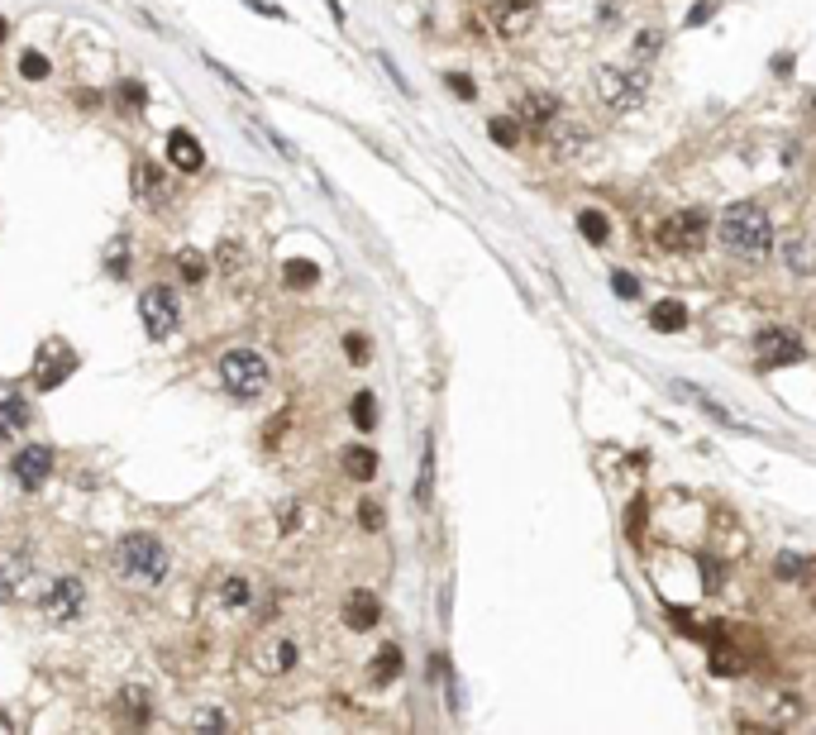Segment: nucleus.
<instances>
[{"label": "nucleus", "instance_id": "obj_4", "mask_svg": "<svg viewBox=\"0 0 816 735\" xmlns=\"http://www.w3.org/2000/svg\"><path fill=\"white\" fill-rule=\"evenodd\" d=\"M707 229H711V220H707L702 206H682V210H673V215H663V220H659L654 244L663 248V254H688V248H697L707 239Z\"/></svg>", "mask_w": 816, "mask_h": 735}, {"label": "nucleus", "instance_id": "obj_6", "mask_svg": "<svg viewBox=\"0 0 816 735\" xmlns=\"http://www.w3.org/2000/svg\"><path fill=\"white\" fill-rule=\"evenodd\" d=\"M649 77L644 72H626V67H597V96L611 110H635L644 100Z\"/></svg>", "mask_w": 816, "mask_h": 735}, {"label": "nucleus", "instance_id": "obj_31", "mask_svg": "<svg viewBox=\"0 0 816 735\" xmlns=\"http://www.w3.org/2000/svg\"><path fill=\"white\" fill-rule=\"evenodd\" d=\"M611 292L621 296V301H635V296H640V277L626 273V267H616V273H611Z\"/></svg>", "mask_w": 816, "mask_h": 735}, {"label": "nucleus", "instance_id": "obj_40", "mask_svg": "<svg viewBox=\"0 0 816 735\" xmlns=\"http://www.w3.org/2000/svg\"><path fill=\"white\" fill-rule=\"evenodd\" d=\"M277 521H282V530H296V501H282Z\"/></svg>", "mask_w": 816, "mask_h": 735}, {"label": "nucleus", "instance_id": "obj_28", "mask_svg": "<svg viewBox=\"0 0 816 735\" xmlns=\"http://www.w3.org/2000/svg\"><path fill=\"white\" fill-rule=\"evenodd\" d=\"M487 134H492L496 148H515V144H521V120H515V115H511V120H506V115H496V120L487 125Z\"/></svg>", "mask_w": 816, "mask_h": 735}, {"label": "nucleus", "instance_id": "obj_39", "mask_svg": "<svg viewBox=\"0 0 816 735\" xmlns=\"http://www.w3.org/2000/svg\"><path fill=\"white\" fill-rule=\"evenodd\" d=\"M344 349H348V363H368V340L363 334H348Z\"/></svg>", "mask_w": 816, "mask_h": 735}, {"label": "nucleus", "instance_id": "obj_33", "mask_svg": "<svg viewBox=\"0 0 816 735\" xmlns=\"http://www.w3.org/2000/svg\"><path fill=\"white\" fill-rule=\"evenodd\" d=\"M106 267H110V277H125V273H129V244H125V239H115V244H110Z\"/></svg>", "mask_w": 816, "mask_h": 735}, {"label": "nucleus", "instance_id": "obj_9", "mask_svg": "<svg viewBox=\"0 0 816 735\" xmlns=\"http://www.w3.org/2000/svg\"><path fill=\"white\" fill-rule=\"evenodd\" d=\"M10 478L20 492H39L48 478H53V449L48 444H24L20 454L10 459Z\"/></svg>", "mask_w": 816, "mask_h": 735}, {"label": "nucleus", "instance_id": "obj_13", "mask_svg": "<svg viewBox=\"0 0 816 735\" xmlns=\"http://www.w3.org/2000/svg\"><path fill=\"white\" fill-rule=\"evenodd\" d=\"M515 120H521L525 129H549L559 120V96H549V91H525L521 100H515Z\"/></svg>", "mask_w": 816, "mask_h": 735}, {"label": "nucleus", "instance_id": "obj_11", "mask_svg": "<svg viewBox=\"0 0 816 735\" xmlns=\"http://www.w3.org/2000/svg\"><path fill=\"white\" fill-rule=\"evenodd\" d=\"M77 373V354L72 349H62V344H43V354H39V368H34V387L39 392H53V387H62Z\"/></svg>", "mask_w": 816, "mask_h": 735}, {"label": "nucleus", "instance_id": "obj_10", "mask_svg": "<svg viewBox=\"0 0 816 735\" xmlns=\"http://www.w3.org/2000/svg\"><path fill=\"white\" fill-rule=\"evenodd\" d=\"M34 582V554L29 549H0V601H14Z\"/></svg>", "mask_w": 816, "mask_h": 735}, {"label": "nucleus", "instance_id": "obj_22", "mask_svg": "<svg viewBox=\"0 0 816 735\" xmlns=\"http://www.w3.org/2000/svg\"><path fill=\"white\" fill-rule=\"evenodd\" d=\"M368 678L377 683V688H387L392 678H402V649H396V645H382L377 655H373V664H368Z\"/></svg>", "mask_w": 816, "mask_h": 735}, {"label": "nucleus", "instance_id": "obj_30", "mask_svg": "<svg viewBox=\"0 0 816 735\" xmlns=\"http://www.w3.org/2000/svg\"><path fill=\"white\" fill-rule=\"evenodd\" d=\"M430 482H435V444L425 440V454H421V478H415V501H430Z\"/></svg>", "mask_w": 816, "mask_h": 735}, {"label": "nucleus", "instance_id": "obj_2", "mask_svg": "<svg viewBox=\"0 0 816 735\" xmlns=\"http://www.w3.org/2000/svg\"><path fill=\"white\" fill-rule=\"evenodd\" d=\"M168 568H172L168 544L148 530H134L115 544V573H120L129 588H158V582L168 578Z\"/></svg>", "mask_w": 816, "mask_h": 735}, {"label": "nucleus", "instance_id": "obj_43", "mask_svg": "<svg viewBox=\"0 0 816 735\" xmlns=\"http://www.w3.org/2000/svg\"><path fill=\"white\" fill-rule=\"evenodd\" d=\"M0 39H5V20H0Z\"/></svg>", "mask_w": 816, "mask_h": 735}, {"label": "nucleus", "instance_id": "obj_17", "mask_svg": "<svg viewBox=\"0 0 816 735\" xmlns=\"http://www.w3.org/2000/svg\"><path fill=\"white\" fill-rule=\"evenodd\" d=\"M544 139H549V148H554V158H573L578 148L588 144V129H582L578 120H563L559 115V120L544 129Z\"/></svg>", "mask_w": 816, "mask_h": 735}, {"label": "nucleus", "instance_id": "obj_1", "mask_svg": "<svg viewBox=\"0 0 816 735\" xmlns=\"http://www.w3.org/2000/svg\"><path fill=\"white\" fill-rule=\"evenodd\" d=\"M716 239L736 258H764L774 248V220L755 200H730L721 210V220H716Z\"/></svg>", "mask_w": 816, "mask_h": 735}, {"label": "nucleus", "instance_id": "obj_29", "mask_svg": "<svg viewBox=\"0 0 816 735\" xmlns=\"http://www.w3.org/2000/svg\"><path fill=\"white\" fill-rule=\"evenodd\" d=\"M348 415H354L358 430H377V396H373V392H358L354 406H348Z\"/></svg>", "mask_w": 816, "mask_h": 735}, {"label": "nucleus", "instance_id": "obj_27", "mask_svg": "<svg viewBox=\"0 0 816 735\" xmlns=\"http://www.w3.org/2000/svg\"><path fill=\"white\" fill-rule=\"evenodd\" d=\"M578 229H582V239H588V244H607V239H611V220H607L602 210H582V215H578Z\"/></svg>", "mask_w": 816, "mask_h": 735}, {"label": "nucleus", "instance_id": "obj_19", "mask_svg": "<svg viewBox=\"0 0 816 735\" xmlns=\"http://www.w3.org/2000/svg\"><path fill=\"white\" fill-rule=\"evenodd\" d=\"M296 659H301V649H296V640L282 635V640H273V645L258 655V668H263V674H292Z\"/></svg>", "mask_w": 816, "mask_h": 735}, {"label": "nucleus", "instance_id": "obj_41", "mask_svg": "<svg viewBox=\"0 0 816 735\" xmlns=\"http://www.w3.org/2000/svg\"><path fill=\"white\" fill-rule=\"evenodd\" d=\"M702 20H711V5L702 0V5H692V14H688V24H702Z\"/></svg>", "mask_w": 816, "mask_h": 735}, {"label": "nucleus", "instance_id": "obj_7", "mask_svg": "<svg viewBox=\"0 0 816 735\" xmlns=\"http://www.w3.org/2000/svg\"><path fill=\"white\" fill-rule=\"evenodd\" d=\"M139 321H144V334H148V340H168V334H177V325H181L177 292H168V287H148V292L139 296Z\"/></svg>", "mask_w": 816, "mask_h": 735}, {"label": "nucleus", "instance_id": "obj_37", "mask_svg": "<svg viewBox=\"0 0 816 735\" xmlns=\"http://www.w3.org/2000/svg\"><path fill=\"white\" fill-rule=\"evenodd\" d=\"M659 43H663V33H659V29H644L640 39H635V58H654Z\"/></svg>", "mask_w": 816, "mask_h": 735}, {"label": "nucleus", "instance_id": "obj_32", "mask_svg": "<svg viewBox=\"0 0 816 735\" xmlns=\"http://www.w3.org/2000/svg\"><path fill=\"white\" fill-rule=\"evenodd\" d=\"M120 106L125 110H144L148 106V87H144V81H120Z\"/></svg>", "mask_w": 816, "mask_h": 735}, {"label": "nucleus", "instance_id": "obj_15", "mask_svg": "<svg viewBox=\"0 0 816 735\" xmlns=\"http://www.w3.org/2000/svg\"><path fill=\"white\" fill-rule=\"evenodd\" d=\"M168 163L177 167V172L196 177V172L206 167V148H201V139H196V134H187V129H172V134H168Z\"/></svg>", "mask_w": 816, "mask_h": 735}, {"label": "nucleus", "instance_id": "obj_26", "mask_svg": "<svg viewBox=\"0 0 816 735\" xmlns=\"http://www.w3.org/2000/svg\"><path fill=\"white\" fill-rule=\"evenodd\" d=\"M282 277H287V287H315V282H320V267H315L311 258H287L282 263Z\"/></svg>", "mask_w": 816, "mask_h": 735}, {"label": "nucleus", "instance_id": "obj_35", "mask_svg": "<svg viewBox=\"0 0 816 735\" xmlns=\"http://www.w3.org/2000/svg\"><path fill=\"white\" fill-rule=\"evenodd\" d=\"M20 72H24L29 81H43L48 72H53V67H48V58H43V53H24V58H20Z\"/></svg>", "mask_w": 816, "mask_h": 735}, {"label": "nucleus", "instance_id": "obj_18", "mask_svg": "<svg viewBox=\"0 0 816 735\" xmlns=\"http://www.w3.org/2000/svg\"><path fill=\"white\" fill-rule=\"evenodd\" d=\"M29 425V401L14 392V387H0V440L20 434Z\"/></svg>", "mask_w": 816, "mask_h": 735}, {"label": "nucleus", "instance_id": "obj_20", "mask_svg": "<svg viewBox=\"0 0 816 735\" xmlns=\"http://www.w3.org/2000/svg\"><path fill=\"white\" fill-rule=\"evenodd\" d=\"M339 463H344V473L354 478V482H368V478H377V454L368 444H348L344 454H339Z\"/></svg>", "mask_w": 816, "mask_h": 735}, {"label": "nucleus", "instance_id": "obj_42", "mask_svg": "<svg viewBox=\"0 0 816 735\" xmlns=\"http://www.w3.org/2000/svg\"><path fill=\"white\" fill-rule=\"evenodd\" d=\"M201 726H229V721H225L220 712H201Z\"/></svg>", "mask_w": 816, "mask_h": 735}, {"label": "nucleus", "instance_id": "obj_14", "mask_svg": "<svg viewBox=\"0 0 816 735\" xmlns=\"http://www.w3.org/2000/svg\"><path fill=\"white\" fill-rule=\"evenodd\" d=\"M129 181H134V200H139V206H162V200H168V181H162L153 158H134Z\"/></svg>", "mask_w": 816, "mask_h": 735}, {"label": "nucleus", "instance_id": "obj_24", "mask_svg": "<svg viewBox=\"0 0 816 735\" xmlns=\"http://www.w3.org/2000/svg\"><path fill=\"white\" fill-rule=\"evenodd\" d=\"M774 573H778L783 582H807V578L816 573V563H811V559H802V554H793V549H788V554H778V559H774Z\"/></svg>", "mask_w": 816, "mask_h": 735}, {"label": "nucleus", "instance_id": "obj_34", "mask_svg": "<svg viewBox=\"0 0 816 735\" xmlns=\"http://www.w3.org/2000/svg\"><path fill=\"white\" fill-rule=\"evenodd\" d=\"M125 707L134 712V721H148V712H153V702H148L144 688H125Z\"/></svg>", "mask_w": 816, "mask_h": 735}, {"label": "nucleus", "instance_id": "obj_12", "mask_svg": "<svg viewBox=\"0 0 816 735\" xmlns=\"http://www.w3.org/2000/svg\"><path fill=\"white\" fill-rule=\"evenodd\" d=\"M535 0H492V29L502 33V39H521V33H530V24H535Z\"/></svg>", "mask_w": 816, "mask_h": 735}, {"label": "nucleus", "instance_id": "obj_5", "mask_svg": "<svg viewBox=\"0 0 816 735\" xmlns=\"http://www.w3.org/2000/svg\"><path fill=\"white\" fill-rule=\"evenodd\" d=\"M81 607H87V582L77 573L48 578V588L39 592V611H43V621H53V626H72L81 616Z\"/></svg>", "mask_w": 816, "mask_h": 735}, {"label": "nucleus", "instance_id": "obj_25", "mask_svg": "<svg viewBox=\"0 0 816 735\" xmlns=\"http://www.w3.org/2000/svg\"><path fill=\"white\" fill-rule=\"evenodd\" d=\"M177 273H181V282L187 287H201L206 282V254H196V248H177Z\"/></svg>", "mask_w": 816, "mask_h": 735}, {"label": "nucleus", "instance_id": "obj_3", "mask_svg": "<svg viewBox=\"0 0 816 735\" xmlns=\"http://www.w3.org/2000/svg\"><path fill=\"white\" fill-rule=\"evenodd\" d=\"M220 382H225V392L248 401V396L268 392L273 373H268V363H263V354H254V349H229V354L220 358Z\"/></svg>", "mask_w": 816, "mask_h": 735}, {"label": "nucleus", "instance_id": "obj_16", "mask_svg": "<svg viewBox=\"0 0 816 735\" xmlns=\"http://www.w3.org/2000/svg\"><path fill=\"white\" fill-rule=\"evenodd\" d=\"M382 621V601H377V592H368V588H354L344 597V626L348 630H373Z\"/></svg>", "mask_w": 816, "mask_h": 735}, {"label": "nucleus", "instance_id": "obj_8", "mask_svg": "<svg viewBox=\"0 0 816 735\" xmlns=\"http://www.w3.org/2000/svg\"><path fill=\"white\" fill-rule=\"evenodd\" d=\"M755 354H759V368H788V363H802L807 358V340L797 330H759L755 340Z\"/></svg>", "mask_w": 816, "mask_h": 735}, {"label": "nucleus", "instance_id": "obj_23", "mask_svg": "<svg viewBox=\"0 0 816 735\" xmlns=\"http://www.w3.org/2000/svg\"><path fill=\"white\" fill-rule=\"evenodd\" d=\"M220 601H225L229 611H244L248 601H254V582H248L244 573H229V578L220 582Z\"/></svg>", "mask_w": 816, "mask_h": 735}, {"label": "nucleus", "instance_id": "obj_21", "mask_svg": "<svg viewBox=\"0 0 816 735\" xmlns=\"http://www.w3.org/2000/svg\"><path fill=\"white\" fill-rule=\"evenodd\" d=\"M649 330H659V334L688 330V306H682V301H659V306L649 311Z\"/></svg>", "mask_w": 816, "mask_h": 735}, {"label": "nucleus", "instance_id": "obj_36", "mask_svg": "<svg viewBox=\"0 0 816 735\" xmlns=\"http://www.w3.org/2000/svg\"><path fill=\"white\" fill-rule=\"evenodd\" d=\"M444 87L454 91L459 100H473V96H478V81H473V77H463V72H449V77H444Z\"/></svg>", "mask_w": 816, "mask_h": 735}, {"label": "nucleus", "instance_id": "obj_38", "mask_svg": "<svg viewBox=\"0 0 816 735\" xmlns=\"http://www.w3.org/2000/svg\"><path fill=\"white\" fill-rule=\"evenodd\" d=\"M358 521H363V530H382V507L377 501H358Z\"/></svg>", "mask_w": 816, "mask_h": 735}]
</instances>
